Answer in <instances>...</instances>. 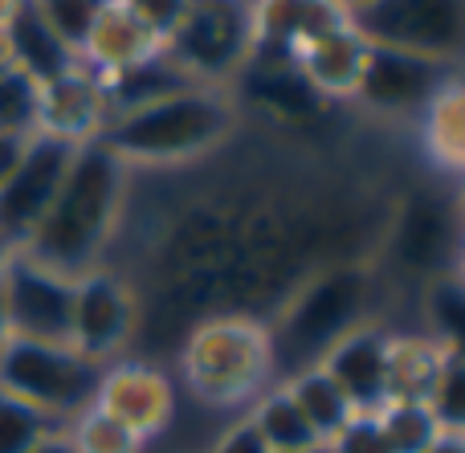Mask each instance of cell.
<instances>
[{"label":"cell","mask_w":465,"mask_h":453,"mask_svg":"<svg viewBox=\"0 0 465 453\" xmlns=\"http://www.w3.org/2000/svg\"><path fill=\"white\" fill-rule=\"evenodd\" d=\"M335 5H343V8H347V16H351V13H355V8L371 5V0H335Z\"/></svg>","instance_id":"cell-44"},{"label":"cell","mask_w":465,"mask_h":453,"mask_svg":"<svg viewBox=\"0 0 465 453\" xmlns=\"http://www.w3.org/2000/svg\"><path fill=\"white\" fill-rule=\"evenodd\" d=\"M388 335L392 331L380 319H368L319 359L355 413H376L388 405Z\"/></svg>","instance_id":"cell-16"},{"label":"cell","mask_w":465,"mask_h":453,"mask_svg":"<svg viewBox=\"0 0 465 453\" xmlns=\"http://www.w3.org/2000/svg\"><path fill=\"white\" fill-rule=\"evenodd\" d=\"M380 270L368 258H335L302 278L265 319L278 380L314 368L347 331L376 319Z\"/></svg>","instance_id":"cell-2"},{"label":"cell","mask_w":465,"mask_h":453,"mask_svg":"<svg viewBox=\"0 0 465 453\" xmlns=\"http://www.w3.org/2000/svg\"><path fill=\"white\" fill-rule=\"evenodd\" d=\"M450 74H458V65L368 41V57H363V74L355 82L351 103L376 119H420Z\"/></svg>","instance_id":"cell-10"},{"label":"cell","mask_w":465,"mask_h":453,"mask_svg":"<svg viewBox=\"0 0 465 453\" xmlns=\"http://www.w3.org/2000/svg\"><path fill=\"white\" fill-rule=\"evenodd\" d=\"M241 111L221 86H184L135 111L111 114L98 135L127 168H184L237 135Z\"/></svg>","instance_id":"cell-3"},{"label":"cell","mask_w":465,"mask_h":453,"mask_svg":"<svg viewBox=\"0 0 465 453\" xmlns=\"http://www.w3.org/2000/svg\"><path fill=\"white\" fill-rule=\"evenodd\" d=\"M54 429H62V425L49 421L45 413H37V409L25 405V400L0 392V453H29Z\"/></svg>","instance_id":"cell-31"},{"label":"cell","mask_w":465,"mask_h":453,"mask_svg":"<svg viewBox=\"0 0 465 453\" xmlns=\"http://www.w3.org/2000/svg\"><path fill=\"white\" fill-rule=\"evenodd\" d=\"M420 147L429 163L450 176H465V70L450 74L445 86L433 94V103L420 114Z\"/></svg>","instance_id":"cell-21"},{"label":"cell","mask_w":465,"mask_h":453,"mask_svg":"<svg viewBox=\"0 0 465 453\" xmlns=\"http://www.w3.org/2000/svg\"><path fill=\"white\" fill-rule=\"evenodd\" d=\"M94 409L135 429L152 446L176 421V380L143 356H119L103 364Z\"/></svg>","instance_id":"cell-13"},{"label":"cell","mask_w":465,"mask_h":453,"mask_svg":"<svg viewBox=\"0 0 465 453\" xmlns=\"http://www.w3.org/2000/svg\"><path fill=\"white\" fill-rule=\"evenodd\" d=\"M131 192V168L103 143H82L70 160L62 188H57L54 204L29 241L21 245L29 258L41 266L57 270L65 278H82L86 270L106 266V250L119 237L123 212H127Z\"/></svg>","instance_id":"cell-1"},{"label":"cell","mask_w":465,"mask_h":453,"mask_svg":"<svg viewBox=\"0 0 465 453\" xmlns=\"http://www.w3.org/2000/svg\"><path fill=\"white\" fill-rule=\"evenodd\" d=\"M327 453H392V449H388L384 433H380L376 413H355L343 425V433L327 441Z\"/></svg>","instance_id":"cell-33"},{"label":"cell","mask_w":465,"mask_h":453,"mask_svg":"<svg viewBox=\"0 0 465 453\" xmlns=\"http://www.w3.org/2000/svg\"><path fill=\"white\" fill-rule=\"evenodd\" d=\"M445 348L433 335H388V400H425L441 372Z\"/></svg>","instance_id":"cell-23"},{"label":"cell","mask_w":465,"mask_h":453,"mask_svg":"<svg viewBox=\"0 0 465 453\" xmlns=\"http://www.w3.org/2000/svg\"><path fill=\"white\" fill-rule=\"evenodd\" d=\"M351 21L335 0H249V62L298 65L306 45Z\"/></svg>","instance_id":"cell-14"},{"label":"cell","mask_w":465,"mask_h":453,"mask_svg":"<svg viewBox=\"0 0 465 453\" xmlns=\"http://www.w3.org/2000/svg\"><path fill=\"white\" fill-rule=\"evenodd\" d=\"M5 70H13V65H8V54H5V41H0V74Z\"/></svg>","instance_id":"cell-45"},{"label":"cell","mask_w":465,"mask_h":453,"mask_svg":"<svg viewBox=\"0 0 465 453\" xmlns=\"http://www.w3.org/2000/svg\"><path fill=\"white\" fill-rule=\"evenodd\" d=\"M232 103L249 106V111L265 114L270 123L294 127V123H311L327 111L331 103H322L314 94V86L302 78L298 65H262V62H245V70L229 82Z\"/></svg>","instance_id":"cell-17"},{"label":"cell","mask_w":465,"mask_h":453,"mask_svg":"<svg viewBox=\"0 0 465 453\" xmlns=\"http://www.w3.org/2000/svg\"><path fill=\"white\" fill-rule=\"evenodd\" d=\"M163 54L188 82L229 90L249 62V0H193Z\"/></svg>","instance_id":"cell-7"},{"label":"cell","mask_w":465,"mask_h":453,"mask_svg":"<svg viewBox=\"0 0 465 453\" xmlns=\"http://www.w3.org/2000/svg\"><path fill=\"white\" fill-rule=\"evenodd\" d=\"M21 8H25V0H0V33H5V25L13 21Z\"/></svg>","instance_id":"cell-39"},{"label":"cell","mask_w":465,"mask_h":453,"mask_svg":"<svg viewBox=\"0 0 465 453\" xmlns=\"http://www.w3.org/2000/svg\"><path fill=\"white\" fill-rule=\"evenodd\" d=\"M8 340H13V327H8V310H5V299H0V351L8 348Z\"/></svg>","instance_id":"cell-40"},{"label":"cell","mask_w":465,"mask_h":453,"mask_svg":"<svg viewBox=\"0 0 465 453\" xmlns=\"http://www.w3.org/2000/svg\"><path fill=\"white\" fill-rule=\"evenodd\" d=\"M429 453H465V438L461 433H441V438L429 446Z\"/></svg>","instance_id":"cell-38"},{"label":"cell","mask_w":465,"mask_h":453,"mask_svg":"<svg viewBox=\"0 0 465 453\" xmlns=\"http://www.w3.org/2000/svg\"><path fill=\"white\" fill-rule=\"evenodd\" d=\"M143 294L135 291L123 270L98 266L74 278V315H70V348L94 364L127 356L139 335V310Z\"/></svg>","instance_id":"cell-9"},{"label":"cell","mask_w":465,"mask_h":453,"mask_svg":"<svg viewBox=\"0 0 465 453\" xmlns=\"http://www.w3.org/2000/svg\"><path fill=\"white\" fill-rule=\"evenodd\" d=\"M106 119H111V111H106L103 86L86 65L37 86V98H33V131L62 139L70 147L94 143L103 135Z\"/></svg>","instance_id":"cell-15"},{"label":"cell","mask_w":465,"mask_h":453,"mask_svg":"<svg viewBox=\"0 0 465 453\" xmlns=\"http://www.w3.org/2000/svg\"><path fill=\"white\" fill-rule=\"evenodd\" d=\"M209 453H270V446L262 441V433L249 421V413H241L229 429H221V438L213 441Z\"/></svg>","instance_id":"cell-35"},{"label":"cell","mask_w":465,"mask_h":453,"mask_svg":"<svg viewBox=\"0 0 465 453\" xmlns=\"http://www.w3.org/2000/svg\"><path fill=\"white\" fill-rule=\"evenodd\" d=\"M376 421L392 453H429V446L441 438L425 400H388L384 409H376Z\"/></svg>","instance_id":"cell-27"},{"label":"cell","mask_w":465,"mask_h":453,"mask_svg":"<svg viewBox=\"0 0 465 453\" xmlns=\"http://www.w3.org/2000/svg\"><path fill=\"white\" fill-rule=\"evenodd\" d=\"M98 376L103 364L78 356L70 343H37L13 335L0 351V392L33 405L62 429L94 405Z\"/></svg>","instance_id":"cell-5"},{"label":"cell","mask_w":465,"mask_h":453,"mask_svg":"<svg viewBox=\"0 0 465 453\" xmlns=\"http://www.w3.org/2000/svg\"><path fill=\"white\" fill-rule=\"evenodd\" d=\"M5 41V54H8V65H13L21 78H29L33 86H45V82L62 78V74L78 70V54L41 21V13L25 0V8L5 25L0 33Z\"/></svg>","instance_id":"cell-18"},{"label":"cell","mask_w":465,"mask_h":453,"mask_svg":"<svg viewBox=\"0 0 465 453\" xmlns=\"http://www.w3.org/2000/svg\"><path fill=\"white\" fill-rule=\"evenodd\" d=\"M441 433H461L465 438V351H445L441 372L425 397Z\"/></svg>","instance_id":"cell-29"},{"label":"cell","mask_w":465,"mask_h":453,"mask_svg":"<svg viewBox=\"0 0 465 453\" xmlns=\"http://www.w3.org/2000/svg\"><path fill=\"white\" fill-rule=\"evenodd\" d=\"M119 5L127 8L135 21H143L160 41H168L172 29L180 25V16L188 13V5H193V0H119Z\"/></svg>","instance_id":"cell-34"},{"label":"cell","mask_w":465,"mask_h":453,"mask_svg":"<svg viewBox=\"0 0 465 453\" xmlns=\"http://www.w3.org/2000/svg\"><path fill=\"white\" fill-rule=\"evenodd\" d=\"M461 241V217L453 209V201H441L433 188H412L401 196V204L392 209L380 241L376 270L380 274L412 278L425 286L429 278L450 274L453 258H458Z\"/></svg>","instance_id":"cell-6"},{"label":"cell","mask_w":465,"mask_h":453,"mask_svg":"<svg viewBox=\"0 0 465 453\" xmlns=\"http://www.w3.org/2000/svg\"><path fill=\"white\" fill-rule=\"evenodd\" d=\"M29 453H74V446H70V438H65V429H54L45 441H37Z\"/></svg>","instance_id":"cell-36"},{"label":"cell","mask_w":465,"mask_h":453,"mask_svg":"<svg viewBox=\"0 0 465 453\" xmlns=\"http://www.w3.org/2000/svg\"><path fill=\"white\" fill-rule=\"evenodd\" d=\"M29 5L37 8L41 21H45L74 54H82L90 29H94L98 16H103L114 0H29Z\"/></svg>","instance_id":"cell-30"},{"label":"cell","mask_w":465,"mask_h":453,"mask_svg":"<svg viewBox=\"0 0 465 453\" xmlns=\"http://www.w3.org/2000/svg\"><path fill=\"white\" fill-rule=\"evenodd\" d=\"M282 389L290 392V400L298 405V413L306 417V425L314 429V438H319L322 446H327L331 438H339V433H343V425L355 417L351 400L339 392V384L331 380L319 364L302 368V372H294V376H286V380H282Z\"/></svg>","instance_id":"cell-24"},{"label":"cell","mask_w":465,"mask_h":453,"mask_svg":"<svg viewBox=\"0 0 465 453\" xmlns=\"http://www.w3.org/2000/svg\"><path fill=\"white\" fill-rule=\"evenodd\" d=\"M0 299H5L8 327L16 340L70 343L74 278L41 266L25 250H13L5 274H0Z\"/></svg>","instance_id":"cell-12"},{"label":"cell","mask_w":465,"mask_h":453,"mask_svg":"<svg viewBox=\"0 0 465 453\" xmlns=\"http://www.w3.org/2000/svg\"><path fill=\"white\" fill-rule=\"evenodd\" d=\"M65 438H70L74 453H143L147 449V441L135 429H127L123 421L106 417L94 405L65 425Z\"/></svg>","instance_id":"cell-28"},{"label":"cell","mask_w":465,"mask_h":453,"mask_svg":"<svg viewBox=\"0 0 465 453\" xmlns=\"http://www.w3.org/2000/svg\"><path fill=\"white\" fill-rule=\"evenodd\" d=\"M245 413H249V421L257 425V433H262V441L270 446V453H311L322 446V441L314 438V429L306 425V417L298 413V405L290 400V392L282 389V380L270 384Z\"/></svg>","instance_id":"cell-25"},{"label":"cell","mask_w":465,"mask_h":453,"mask_svg":"<svg viewBox=\"0 0 465 453\" xmlns=\"http://www.w3.org/2000/svg\"><path fill=\"white\" fill-rule=\"evenodd\" d=\"M311 453H327V446H319V449H311Z\"/></svg>","instance_id":"cell-46"},{"label":"cell","mask_w":465,"mask_h":453,"mask_svg":"<svg viewBox=\"0 0 465 453\" xmlns=\"http://www.w3.org/2000/svg\"><path fill=\"white\" fill-rule=\"evenodd\" d=\"M453 209H458L461 229H465V176H461V184H458V196H453Z\"/></svg>","instance_id":"cell-42"},{"label":"cell","mask_w":465,"mask_h":453,"mask_svg":"<svg viewBox=\"0 0 465 453\" xmlns=\"http://www.w3.org/2000/svg\"><path fill=\"white\" fill-rule=\"evenodd\" d=\"M78 147L62 143V139H49L33 131L21 143L16 163L5 172L0 180V237H5L13 250H21L29 241V233L37 229V221L45 217V209L54 204L57 188H62L70 160Z\"/></svg>","instance_id":"cell-11"},{"label":"cell","mask_w":465,"mask_h":453,"mask_svg":"<svg viewBox=\"0 0 465 453\" xmlns=\"http://www.w3.org/2000/svg\"><path fill=\"white\" fill-rule=\"evenodd\" d=\"M176 368L184 392L204 409H249L270 384L273 343L262 319L253 315H204L180 335Z\"/></svg>","instance_id":"cell-4"},{"label":"cell","mask_w":465,"mask_h":453,"mask_svg":"<svg viewBox=\"0 0 465 453\" xmlns=\"http://www.w3.org/2000/svg\"><path fill=\"white\" fill-rule=\"evenodd\" d=\"M33 98H37V86L29 78H21L16 70L0 74V135H33Z\"/></svg>","instance_id":"cell-32"},{"label":"cell","mask_w":465,"mask_h":453,"mask_svg":"<svg viewBox=\"0 0 465 453\" xmlns=\"http://www.w3.org/2000/svg\"><path fill=\"white\" fill-rule=\"evenodd\" d=\"M420 319L445 351H465V278L437 274L420 286Z\"/></svg>","instance_id":"cell-26"},{"label":"cell","mask_w":465,"mask_h":453,"mask_svg":"<svg viewBox=\"0 0 465 453\" xmlns=\"http://www.w3.org/2000/svg\"><path fill=\"white\" fill-rule=\"evenodd\" d=\"M351 25L371 45L465 70V0H371L355 8Z\"/></svg>","instance_id":"cell-8"},{"label":"cell","mask_w":465,"mask_h":453,"mask_svg":"<svg viewBox=\"0 0 465 453\" xmlns=\"http://www.w3.org/2000/svg\"><path fill=\"white\" fill-rule=\"evenodd\" d=\"M363 57H368V37L347 21L343 29L306 45L302 57H298V70L322 103H351L355 82L363 74Z\"/></svg>","instance_id":"cell-19"},{"label":"cell","mask_w":465,"mask_h":453,"mask_svg":"<svg viewBox=\"0 0 465 453\" xmlns=\"http://www.w3.org/2000/svg\"><path fill=\"white\" fill-rule=\"evenodd\" d=\"M8 258H13V245L0 237V274H5V266H8Z\"/></svg>","instance_id":"cell-43"},{"label":"cell","mask_w":465,"mask_h":453,"mask_svg":"<svg viewBox=\"0 0 465 453\" xmlns=\"http://www.w3.org/2000/svg\"><path fill=\"white\" fill-rule=\"evenodd\" d=\"M453 274L465 278V229H461V241H458V258H453Z\"/></svg>","instance_id":"cell-41"},{"label":"cell","mask_w":465,"mask_h":453,"mask_svg":"<svg viewBox=\"0 0 465 453\" xmlns=\"http://www.w3.org/2000/svg\"><path fill=\"white\" fill-rule=\"evenodd\" d=\"M160 49H163V41L114 0V5L98 16L94 29H90L78 62L86 65L90 74H119V70H131V65L147 62V57H155Z\"/></svg>","instance_id":"cell-20"},{"label":"cell","mask_w":465,"mask_h":453,"mask_svg":"<svg viewBox=\"0 0 465 453\" xmlns=\"http://www.w3.org/2000/svg\"><path fill=\"white\" fill-rule=\"evenodd\" d=\"M98 86H103V98H106V111L111 114H123V111H135V106H147L155 98H168L184 86H196L188 82L184 74L176 70L168 54H155L147 62L131 65V70H119V74H94Z\"/></svg>","instance_id":"cell-22"},{"label":"cell","mask_w":465,"mask_h":453,"mask_svg":"<svg viewBox=\"0 0 465 453\" xmlns=\"http://www.w3.org/2000/svg\"><path fill=\"white\" fill-rule=\"evenodd\" d=\"M21 143L25 139H13V135H0V180H5V172L16 163V155H21Z\"/></svg>","instance_id":"cell-37"}]
</instances>
